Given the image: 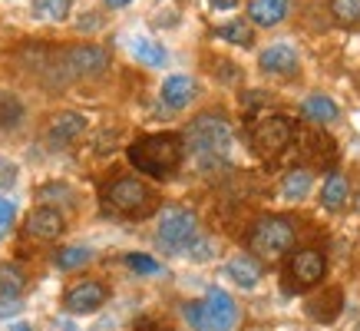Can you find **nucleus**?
<instances>
[{
    "instance_id": "4be33fe9",
    "label": "nucleus",
    "mask_w": 360,
    "mask_h": 331,
    "mask_svg": "<svg viewBox=\"0 0 360 331\" xmlns=\"http://www.w3.org/2000/svg\"><path fill=\"white\" fill-rule=\"evenodd\" d=\"M70 7L73 0H30V11L37 20H46V23H60L70 17Z\"/></svg>"
},
{
    "instance_id": "9d476101",
    "label": "nucleus",
    "mask_w": 360,
    "mask_h": 331,
    "mask_svg": "<svg viewBox=\"0 0 360 331\" xmlns=\"http://www.w3.org/2000/svg\"><path fill=\"white\" fill-rule=\"evenodd\" d=\"M106 298H110V288L103 285V282H77V285L70 288L63 295V305L66 311H73V315H89V311H96L106 305Z\"/></svg>"
},
{
    "instance_id": "9b49d317",
    "label": "nucleus",
    "mask_w": 360,
    "mask_h": 331,
    "mask_svg": "<svg viewBox=\"0 0 360 331\" xmlns=\"http://www.w3.org/2000/svg\"><path fill=\"white\" fill-rule=\"evenodd\" d=\"M27 235L30 239H40V242H53V239H60L66 229V219L63 212L56 209V206H37V209L27 216Z\"/></svg>"
},
{
    "instance_id": "f03ea898",
    "label": "nucleus",
    "mask_w": 360,
    "mask_h": 331,
    "mask_svg": "<svg viewBox=\"0 0 360 331\" xmlns=\"http://www.w3.org/2000/svg\"><path fill=\"white\" fill-rule=\"evenodd\" d=\"M186 146L182 136L175 132H155V136H142L129 146V163L149 179H169L182 166Z\"/></svg>"
},
{
    "instance_id": "20e7f679",
    "label": "nucleus",
    "mask_w": 360,
    "mask_h": 331,
    "mask_svg": "<svg viewBox=\"0 0 360 331\" xmlns=\"http://www.w3.org/2000/svg\"><path fill=\"white\" fill-rule=\"evenodd\" d=\"M248 245H251V258L278 262V258H284L295 249V225L284 216H264V219H258L251 225Z\"/></svg>"
},
{
    "instance_id": "a878e982",
    "label": "nucleus",
    "mask_w": 360,
    "mask_h": 331,
    "mask_svg": "<svg viewBox=\"0 0 360 331\" xmlns=\"http://www.w3.org/2000/svg\"><path fill=\"white\" fill-rule=\"evenodd\" d=\"M330 17L344 27H360V0H330Z\"/></svg>"
},
{
    "instance_id": "423d86ee",
    "label": "nucleus",
    "mask_w": 360,
    "mask_h": 331,
    "mask_svg": "<svg viewBox=\"0 0 360 331\" xmlns=\"http://www.w3.org/2000/svg\"><path fill=\"white\" fill-rule=\"evenodd\" d=\"M248 139H251V149H255L258 156H278L291 146V139H295V126H291L288 116L271 113V116H264V120H258L255 126H251Z\"/></svg>"
},
{
    "instance_id": "6e6552de",
    "label": "nucleus",
    "mask_w": 360,
    "mask_h": 331,
    "mask_svg": "<svg viewBox=\"0 0 360 331\" xmlns=\"http://www.w3.org/2000/svg\"><path fill=\"white\" fill-rule=\"evenodd\" d=\"M202 315H205V331H231L238 325V301L225 288H208L202 298Z\"/></svg>"
},
{
    "instance_id": "e433bc0d",
    "label": "nucleus",
    "mask_w": 360,
    "mask_h": 331,
    "mask_svg": "<svg viewBox=\"0 0 360 331\" xmlns=\"http://www.w3.org/2000/svg\"><path fill=\"white\" fill-rule=\"evenodd\" d=\"M11 331H33V328H30V325H23V321H17V325H13Z\"/></svg>"
},
{
    "instance_id": "a211bd4d",
    "label": "nucleus",
    "mask_w": 360,
    "mask_h": 331,
    "mask_svg": "<svg viewBox=\"0 0 360 331\" xmlns=\"http://www.w3.org/2000/svg\"><path fill=\"white\" fill-rule=\"evenodd\" d=\"M225 272H229V278L235 282L238 288H258V282H262V262L258 258H251V255H231L229 265H225Z\"/></svg>"
},
{
    "instance_id": "393cba45",
    "label": "nucleus",
    "mask_w": 360,
    "mask_h": 331,
    "mask_svg": "<svg viewBox=\"0 0 360 331\" xmlns=\"http://www.w3.org/2000/svg\"><path fill=\"white\" fill-rule=\"evenodd\" d=\"M56 268H63V272H73V268H83V265L93 262V249L89 245H66L56 252Z\"/></svg>"
},
{
    "instance_id": "f257e3e1",
    "label": "nucleus",
    "mask_w": 360,
    "mask_h": 331,
    "mask_svg": "<svg viewBox=\"0 0 360 331\" xmlns=\"http://www.w3.org/2000/svg\"><path fill=\"white\" fill-rule=\"evenodd\" d=\"M182 146H188V153L195 156V163L202 169H215V166H225L231 153V126L225 116L219 113H202L188 123L186 139Z\"/></svg>"
},
{
    "instance_id": "0eeeda50",
    "label": "nucleus",
    "mask_w": 360,
    "mask_h": 331,
    "mask_svg": "<svg viewBox=\"0 0 360 331\" xmlns=\"http://www.w3.org/2000/svg\"><path fill=\"white\" fill-rule=\"evenodd\" d=\"M60 70L73 80H89V77H103L110 70V54L96 44H79L70 46L63 56H60Z\"/></svg>"
},
{
    "instance_id": "b1692460",
    "label": "nucleus",
    "mask_w": 360,
    "mask_h": 331,
    "mask_svg": "<svg viewBox=\"0 0 360 331\" xmlns=\"http://www.w3.org/2000/svg\"><path fill=\"white\" fill-rule=\"evenodd\" d=\"M215 37H219V40H229V44H235V46H251L255 44V30H251L248 20L221 23V27H215Z\"/></svg>"
},
{
    "instance_id": "2f4dec72",
    "label": "nucleus",
    "mask_w": 360,
    "mask_h": 331,
    "mask_svg": "<svg viewBox=\"0 0 360 331\" xmlns=\"http://www.w3.org/2000/svg\"><path fill=\"white\" fill-rule=\"evenodd\" d=\"M46 196H56V199H63V202H73V192H70L66 186H46L44 189V199Z\"/></svg>"
},
{
    "instance_id": "4468645a",
    "label": "nucleus",
    "mask_w": 360,
    "mask_h": 331,
    "mask_svg": "<svg viewBox=\"0 0 360 331\" xmlns=\"http://www.w3.org/2000/svg\"><path fill=\"white\" fill-rule=\"evenodd\" d=\"M195 93H198V87L188 73H172V77H165L162 89H159V96H162V103L169 110H186L188 103L195 99Z\"/></svg>"
},
{
    "instance_id": "f704fd0d",
    "label": "nucleus",
    "mask_w": 360,
    "mask_h": 331,
    "mask_svg": "<svg viewBox=\"0 0 360 331\" xmlns=\"http://www.w3.org/2000/svg\"><path fill=\"white\" fill-rule=\"evenodd\" d=\"M50 331H79V328H77V325H73L70 318H56L53 325H50Z\"/></svg>"
},
{
    "instance_id": "58836bf2",
    "label": "nucleus",
    "mask_w": 360,
    "mask_h": 331,
    "mask_svg": "<svg viewBox=\"0 0 360 331\" xmlns=\"http://www.w3.org/2000/svg\"><path fill=\"white\" fill-rule=\"evenodd\" d=\"M354 331H360V325H357V328H354Z\"/></svg>"
},
{
    "instance_id": "7c9ffc66",
    "label": "nucleus",
    "mask_w": 360,
    "mask_h": 331,
    "mask_svg": "<svg viewBox=\"0 0 360 331\" xmlns=\"http://www.w3.org/2000/svg\"><path fill=\"white\" fill-rule=\"evenodd\" d=\"M13 182H17V166L0 156V189H11Z\"/></svg>"
},
{
    "instance_id": "5701e85b",
    "label": "nucleus",
    "mask_w": 360,
    "mask_h": 331,
    "mask_svg": "<svg viewBox=\"0 0 360 331\" xmlns=\"http://www.w3.org/2000/svg\"><path fill=\"white\" fill-rule=\"evenodd\" d=\"M311 182H314V176H311L307 169H291L281 182V196L291 199V202H301V199H307V192H311Z\"/></svg>"
},
{
    "instance_id": "c756f323",
    "label": "nucleus",
    "mask_w": 360,
    "mask_h": 331,
    "mask_svg": "<svg viewBox=\"0 0 360 331\" xmlns=\"http://www.w3.org/2000/svg\"><path fill=\"white\" fill-rule=\"evenodd\" d=\"M182 315H186V321L192 325L195 331H205V315H202V301H188L186 308H182Z\"/></svg>"
},
{
    "instance_id": "ddd939ff",
    "label": "nucleus",
    "mask_w": 360,
    "mask_h": 331,
    "mask_svg": "<svg viewBox=\"0 0 360 331\" xmlns=\"http://www.w3.org/2000/svg\"><path fill=\"white\" fill-rule=\"evenodd\" d=\"M23 272L17 265H0V318H11L13 311H20L23 298Z\"/></svg>"
},
{
    "instance_id": "72a5a7b5",
    "label": "nucleus",
    "mask_w": 360,
    "mask_h": 331,
    "mask_svg": "<svg viewBox=\"0 0 360 331\" xmlns=\"http://www.w3.org/2000/svg\"><path fill=\"white\" fill-rule=\"evenodd\" d=\"M79 30H99V17H96V13H86V17L79 20Z\"/></svg>"
},
{
    "instance_id": "7ed1b4c3",
    "label": "nucleus",
    "mask_w": 360,
    "mask_h": 331,
    "mask_svg": "<svg viewBox=\"0 0 360 331\" xmlns=\"http://www.w3.org/2000/svg\"><path fill=\"white\" fill-rule=\"evenodd\" d=\"M103 206H106V212L120 216V219H146L155 209V196L142 179L116 176L103 192Z\"/></svg>"
},
{
    "instance_id": "bb28decb",
    "label": "nucleus",
    "mask_w": 360,
    "mask_h": 331,
    "mask_svg": "<svg viewBox=\"0 0 360 331\" xmlns=\"http://www.w3.org/2000/svg\"><path fill=\"white\" fill-rule=\"evenodd\" d=\"M122 262H126V268H132L136 275H159V272H162V262H155L153 255H146V252L122 255Z\"/></svg>"
},
{
    "instance_id": "c85d7f7f",
    "label": "nucleus",
    "mask_w": 360,
    "mask_h": 331,
    "mask_svg": "<svg viewBox=\"0 0 360 331\" xmlns=\"http://www.w3.org/2000/svg\"><path fill=\"white\" fill-rule=\"evenodd\" d=\"M13 222H17V206H13L11 199H0V239H7Z\"/></svg>"
},
{
    "instance_id": "c9c22d12",
    "label": "nucleus",
    "mask_w": 360,
    "mask_h": 331,
    "mask_svg": "<svg viewBox=\"0 0 360 331\" xmlns=\"http://www.w3.org/2000/svg\"><path fill=\"white\" fill-rule=\"evenodd\" d=\"M103 4H106L110 11H126V7H129L132 0H103Z\"/></svg>"
},
{
    "instance_id": "6ab92c4d",
    "label": "nucleus",
    "mask_w": 360,
    "mask_h": 331,
    "mask_svg": "<svg viewBox=\"0 0 360 331\" xmlns=\"http://www.w3.org/2000/svg\"><path fill=\"white\" fill-rule=\"evenodd\" d=\"M301 116H304V120H311V123L328 126V123H338L340 106L334 103V96H328V93H311V96L301 103Z\"/></svg>"
},
{
    "instance_id": "f8f14e48",
    "label": "nucleus",
    "mask_w": 360,
    "mask_h": 331,
    "mask_svg": "<svg viewBox=\"0 0 360 331\" xmlns=\"http://www.w3.org/2000/svg\"><path fill=\"white\" fill-rule=\"evenodd\" d=\"M297 66H301V56L291 44H271L258 54V70L268 77H291L297 73Z\"/></svg>"
},
{
    "instance_id": "1a4fd4ad",
    "label": "nucleus",
    "mask_w": 360,
    "mask_h": 331,
    "mask_svg": "<svg viewBox=\"0 0 360 331\" xmlns=\"http://www.w3.org/2000/svg\"><path fill=\"white\" fill-rule=\"evenodd\" d=\"M324 272H328V262H324V252H317V249H297L288 258V282L297 292L314 288L324 278Z\"/></svg>"
},
{
    "instance_id": "aec40b11",
    "label": "nucleus",
    "mask_w": 360,
    "mask_h": 331,
    "mask_svg": "<svg viewBox=\"0 0 360 331\" xmlns=\"http://www.w3.org/2000/svg\"><path fill=\"white\" fill-rule=\"evenodd\" d=\"M129 54H132V60H139L142 66H165V63H169L165 46L155 44V40H149V37H132V40H129Z\"/></svg>"
},
{
    "instance_id": "4c0bfd02",
    "label": "nucleus",
    "mask_w": 360,
    "mask_h": 331,
    "mask_svg": "<svg viewBox=\"0 0 360 331\" xmlns=\"http://www.w3.org/2000/svg\"><path fill=\"white\" fill-rule=\"evenodd\" d=\"M354 206H357V212H360V189H357V199H354Z\"/></svg>"
},
{
    "instance_id": "2eb2a0df",
    "label": "nucleus",
    "mask_w": 360,
    "mask_h": 331,
    "mask_svg": "<svg viewBox=\"0 0 360 331\" xmlns=\"http://www.w3.org/2000/svg\"><path fill=\"white\" fill-rule=\"evenodd\" d=\"M288 11H291V0H248V23L271 30V27L284 23Z\"/></svg>"
},
{
    "instance_id": "412c9836",
    "label": "nucleus",
    "mask_w": 360,
    "mask_h": 331,
    "mask_svg": "<svg viewBox=\"0 0 360 331\" xmlns=\"http://www.w3.org/2000/svg\"><path fill=\"white\" fill-rule=\"evenodd\" d=\"M347 179L340 176V173H330L324 179V186H321V206L324 209H340L344 202H347Z\"/></svg>"
},
{
    "instance_id": "cd10ccee",
    "label": "nucleus",
    "mask_w": 360,
    "mask_h": 331,
    "mask_svg": "<svg viewBox=\"0 0 360 331\" xmlns=\"http://www.w3.org/2000/svg\"><path fill=\"white\" fill-rule=\"evenodd\" d=\"M23 116V106L17 96H0V130H11L17 126Z\"/></svg>"
},
{
    "instance_id": "473e14b6",
    "label": "nucleus",
    "mask_w": 360,
    "mask_h": 331,
    "mask_svg": "<svg viewBox=\"0 0 360 331\" xmlns=\"http://www.w3.org/2000/svg\"><path fill=\"white\" fill-rule=\"evenodd\" d=\"M208 7H212V11H235L238 0H208Z\"/></svg>"
},
{
    "instance_id": "f3484780",
    "label": "nucleus",
    "mask_w": 360,
    "mask_h": 331,
    "mask_svg": "<svg viewBox=\"0 0 360 331\" xmlns=\"http://www.w3.org/2000/svg\"><path fill=\"white\" fill-rule=\"evenodd\" d=\"M86 130V120L79 113H56L50 120V143L53 146H70L77 143L79 136Z\"/></svg>"
},
{
    "instance_id": "39448f33",
    "label": "nucleus",
    "mask_w": 360,
    "mask_h": 331,
    "mask_svg": "<svg viewBox=\"0 0 360 331\" xmlns=\"http://www.w3.org/2000/svg\"><path fill=\"white\" fill-rule=\"evenodd\" d=\"M198 239V219L195 212L186 206H165L155 225V242L162 245L165 252H186L188 245Z\"/></svg>"
},
{
    "instance_id": "dca6fc26",
    "label": "nucleus",
    "mask_w": 360,
    "mask_h": 331,
    "mask_svg": "<svg viewBox=\"0 0 360 331\" xmlns=\"http://www.w3.org/2000/svg\"><path fill=\"white\" fill-rule=\"evenodd\" d=\"M307 315L314 321H324V325H330V321L340 315V308H344V295H340V288H324V292H317L314 298H307L304 301Z\"/></svg>"
}]
</instances>
